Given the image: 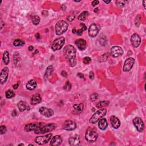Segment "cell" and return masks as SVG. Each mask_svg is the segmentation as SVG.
<instances>
[{"mask_svg":"<svg viewBox=\"0 0 146 146\" xmlns=\"http://www.w3.org/2000/svg\"><path fill=\"white\" fill-rule=\"evenodd\" d=\"M2 23H3V22H2V21H1V25H2ZM2 28H3V26H2V25H1V29H2Z\"/></svg>","mask_w":146,"mask_h":146,"instance_id":"cell-53","label":"cell"},{"mask_svg":"<svg viewBox=\"0 0 146 146\" xmlns=\"http://www.w3.org/2000/svg\"><path fill=\"white\" fill-rule=\"evenodd\" d=\"M103 1L106 3H109L110 2H111V1Z\"/></svg>","mask_w":146,"mask_h":146,"instance_id":"cell-52","label":"cell"},{"mask_svg":"<svg viewBox=\"0 0 146 146\" xmlns=\"http://www.w3.org/2000/svg\"><path fill=\"white\" fill-rule=\"evenodd\" d=\"M13 62L15 66H17L18 65V63L20 62V57L19 53L17 52H15L13 54Z\"/></svg>","mask_w":146,"mask_h":146,"instance_id":"cell-27","label":"cell"},{"mask_svg":"<svg viewBox=\"0 0 146 146\" xmlns=\"http://www.w3.org/2000/svg\"><path fill=\"white\" fill-rule=\"evenodd\" d=\"M99 3V1H97V0H95V1H93L92 2L91 4H92V6H96V5H98Z\"/></svg>","mask_w":146,"mask_h":146,"instance_id":"cell-42","label":"cell"},{"mask_svg":"<svg viewBox=\"0 0 146 146\" xmlns=\"http://www.w3.org/2000/svg\"><path fill=\"white\" fill-rule=\"evenodd\" d=\"M89 78L90 79H93L94 78V74L93 72H91L90 73V74H89Z\"/></svg>","mask_w":146,"mask_h":146,"instance_id":"cell-44","label":"cell"},{"mask_svg":"<svg viewBox=\"0 0 146 146\" xmlns=\"http://www.w3.org/2000/svg\"><path fill=\"white\" fill-rule=\"evenodd\" d=\"M61 75H62L63 76H64V77H67V73L66 72H65V71L63 70L62 72H61Z\"/></svg>","mask_w":146,"mask_h":146,"instance_id":"cell-46","label":"cell"},{"mask_svg":"<svg viewBox=\"0 0 146 146\" xmlns=\"http://www.w3.org/2000/svg\"><path fill=\"white\" fill-rule=\"evenodd\" d=\"M18 109H19L20 111L23 112L25 111V110H30V107L27 104L26 102H24V101H20L17 104Z\"/></svg>","mask_w":146,"mask_h":146,"instance_id":"cell-21","label":"cell"},{"mask_svg":"<svg viewBox=\"0 0 146 146\" xmlns=\"http://www.w3.org/2000/svg\"><path fill=\"white\" fill-rule=\"evenodd\" d=\"M39 111H40V114L41 115L44 116L45 117H51L54 115V111L50 108L45 107H41L39 109Z\"/></svg>","mask_w":146,"mask_h":146,"instance_id":"cell-14","label":"cell"},{"mask_svg":"<svg viewBox=\"0 0 146 146\" xmlns=\"http://www.w3.org/2000/svg\"><path fill=\"white\" fill-rule=\"evenodd\" d=\"M146 1H144L143 2V6H144V8L145 9H146V5H145V3H146Z\"/></svg>","mask_w":146,"mask_h":146,"instance_id":"cell-51","label":"cell"},{"mask_svg":"<svg viewBox=\"0 0 146 146\" xmlns=\"http://www.w3.org/2000/svg\"><path fill=\"white\" fill-rule=\"evenodd\" d=\"M69 24L64 21H60L55 25V33L57 35H62L67 30Z\"/></svg>","mask_w":146,"mask_h":146,"instance_id":"cell-4","label":"cell"},{"mask_svg":"<svg viewBox=\"0 0 146 146\" xmlns=\"http://www.w3.org/2000/svg\"><path fill=\"white\" fill-rule=\"evenodd\" d=\"M71 88H72V85H71L70 82L69 81V80H67V81L66 82V83H65V85L64 86H63V89L65 90H67V91H69L70 90Z\"/></svg>","mask_w":146,"mask_h":146,"instance_id":"cell-36","label":"cell"},{"mask_svg":"<svg viewBox=\"0 0 146 146\" xmlns=\"http://www.w3.org/2000/svg\"><path fill=\"white\" fill-rule=\"evenodd\" d=\"M76 128V124L73 121H66L65 122L63 126V129L66 131H73Z\"/></svg>","mask_w":146,"mask_h":146,"instance_id":"cell-13","label":"cell"},{"mask_svg":"<svg viewBox=\"0 0 146 146\" xmlns=\"http://www.w3.org/2000/svg\"><path fill=\"white\" fill-rule=\"evenodd\" d=\"M108 126V123L107 119L106 118H101L99 121H98V127L100 130H104L107 128Z\"/></svg>","mask_w":146,"mask_h":146,"instance_id":"cell-23","label":"cell"},{"mask_svg":"<svg viewBox=\"0 0 146 146\" xmlns=\"http://www.w3.org/2000/svg\"><path fill=\"white\" fill-rule=\"evenodd\" d=\"M140 16H137V17H136V19H135V24L136 23V22H138L137 24H139V25H138L139 26V25H140ZM137 24H136V25H137Z\"/></svg>","mask_w":146,"mask_h":146,"instance_id":"cell-43","label":"cell"},{"mask_svg":"<svg viewBox=\"0 0 146 146\" xmlns=\"http://www.w3.org/2000/svg\"><path fill=\"white\" fill-rule=\"evenodd\" d=\"M19 85H20V83H18L16 84V85H14L13 86L14 89H17V88L18 87V86H19Z\"/></svg>","mask_w":146,"mask_h":146,"instance_id":"cell-47","label":"cell"},{"mask_svg":"<svg viewBox=\"0 0 146 146\" xmlns=\"http://www.w3.org/2000/svg\"><path fill=\"white\" fill-rule=\"evenodd\" d=\"M63 139L61 136L59 135H55L51 138L50 140V145L52 146H59L61 145L62 143Z\"/></svg>","mask_w":146,"mask_h":146,"instance_id":"cell-17","label":"cell"},{"mask_svg":"<svg viewBox=\"0 0 146 146\" xmlns=\"http://www.w3.org/2000/svg\"><path fill=\"white\" fill-rule=\"evenodd\" d=\"M3 62L5 63V65H7L10 62V57H9V53L7 51H5L3 54L2 57Z\"/></svg>","mask_w":146,"mask_h":146,"instance_id":"cell-26","label":"cell"},{"mask_svg":"<svg viewBox=\"0 0 146 146\" xmlns=\"http://www.w3.org/2000/svg\"><path fill=\"white\" fill-rule=\"evenodd\" d=\"M126 1H117V5L119 7H123L126 5Z\"/></svg>","mask_w":146,"mask_h":146,"instance_id":"cell-40","label":"cell"},{"mask_svg":"<svg viewBox=\"0 0 146 146\" xmlns=\"http://www.w3.org/2000/svg\"><path fill=\"white\" fill-rule=\"evenodd\" d=\"M42 100V98L40 94H35L33 95L31 98V104L33 105H36V104L40 103Z\"/></svg>","mask_w":146,"mask_h":146,"instance_id":"cell-22","label":"cell"},{"mask_svg":"<svg viewBox=\"0 0 146 146\" xmlns=\"http://www.w3.org/2000/svg\"><path fill=\"white\" fill-rule=\"evenodd\" d=\"M37 84L36 81L34 79H31L26 83V89L29 90H34L37 87Z\"/></svg>","mask_w":146,"mask_h":146,"instance_id":"cell-24","label":"cell"},{"mask_svg":"<svg viewBox=\"0 0 146 146\" xmlns=\"http://www.w3.org/2000/svg\"><path fill=\"white\" fill-rule=\"evenodd\" d=\"M106 113L107 110L106 108H100V110L95 112L94 114L91 117L90 119V123H91V124H95L101 118H103L106 115Z\"/></svg>","mask_w":146,"mask_h":146,"instance_id":"cell-3","label":"cell"},{"mask_svg":"<svg viewBox=\"0 0 146 146\" xmlns=\"http://www.w3.org/2000/svg\"><path fill=\"white\" fill-rule=\"evenodd\" d=\"M98 98V94L97 93H94L92 95H90V100L92 102L97 100Z\"/></svg>","mask_w":146,"mask_h":146,"instance_id":"cell-37","label":"cell"},{"mask_svg":"<svg viewBox=\"0 0 146 146\" xmlns=\"http://www.w3.org/2000/svg\"><path fill=\"white\" fill-rule=\"evenodd\" d=\"M110 123L111 126L115 129H118L121 126V121L115 116H111L110 118Z\"/></svg>","mask_w":146,"mask_h":146,"instance_id":"cell-20","label":"cell"},{"mask_svg":"<svg viewBox=\"0 0 146 146\" xmlns=\"http://www.w3.org/2000/svg\"><path fill=\"white\" fill-rule=\"evenodd\" d=\"M131 42L132 46L135 48H138L141 43V38L138 34H132L131 38Z\"/></svg>","mask_w":146,"mask_h":146,"instance_id":"cell-15","label":"cell"},{"mask_svg":"<svg viewBox=\"0 0 146 146\" xmlns=\"http://www.w3.org/2000/svg\"><path fill=\"white\" fill-rule=\"evenodd\" d=\"M76 51L75 48L72 45H68L64 49V55L68 60L69 65L71 67H74L76 65Z\"/></svg>","mask_w":146,"mask_h":146,"instance_id":"cell-1","label":"cell"},{"mask_svg":"<svg viewBox=\"0 0 146 146\" xmlns=\"http://www.w3.org/2000/svg\"><path fill=\"white\" fill-rule=\"evenodd\" d=\"M69 143L70 146H77L80 145V140L79 136L74 135L71 136L69 139Z\"/></svg>","mask_w":146,"mask_h":146,"instance_id":"cell-18","label":"cell"},{"mask_svg":"<svg viewBox=\"0 0 146 146\" xmlns=\"http://www.w3.org/2000/svg\"><path fill=\"white\" fill-rule=\"evenodd\" d=\"M52 136H53L52 134H49L45 136H38L35 139V142L39 145H45V144L48 143L51 140Z\"/></svg>","mask_w":146,"mask_h":146,"instance_id":"cell-7","label":"cell"},{"mask_svg":"<svg viewBox=\"0 0 146 146\" xmlns=\"http://www.w3.org/2000/svg\"><path fill=\"white\" fill-rule=\"evenodd\" d=\"M31 21H32L34 25H38L40 22V18L38 16H34L31 17Z\"/></svg>","mask_w":146,"mask_h":146,"instance_id":"cell-34","label":"cell"},{"mask_svg":"<svg viewBox=\"0 0 146 146\" xmlns=\"http://www.w3.org/2000/svg\"><path fill=\"white\" fill-rule=\"evenodd\" d=\"M18 146H24V144H20V145H18Z\"/></svg>","mask_w":146,"mask_h":146,"instance_id":"cell-54","label":"cell"},{"mask_svg":"<svg viewBox=\"0 0 146 146\" xmlns=\"http://www.w3.org/2000/svg\"><path fill=\"white\" fill-rule=\"evenodd\" d=\"M99 27L98 25H97V24H91V25L90 26V27L89 28V31H88L89 36L90 37H92V38L96 37L99 33Z\"/></svg>","mask_w":146,"mask_h":146,"instance_id":"cell-12","label":"cell"},{"mask_svg":"<svg viewBox=\"0 0 146 146\" xmlns=\"http://www.w3.org/2000/svg\"><path fill=\"white\" fill-rule=\"evenodd\" d=\"M9 75V69L7 67H4L1 70L0 74V79H1V84L3 85L6 83Z\"/></svg>","mask_w":146,"mask_h":146,"instance_id":"cell-16","label":"cell"},{"mask_svg":"<svg viewBox=\"0 0 146 146\" xmlns=\"http://www.w3.org/2000/svg\"><path fill=\"white\" fill-rule=\"evenodd\" d=\"M88 16H89V12L87 11H84V12H82L81 13L79 14V16L78 17V19L80 21H85L87 18Z\"/></svg>","mask_w":146,"mask_h":146,"instance_id":"cell-29","label":"cell"},{"mask_svg":"<svg viewBox=\"0 0 146 146\" xmlns=\"http://www.w3.org/2000/svg\"><path fill=\"white\" fill-rule=\"evenodd\" d=\"M56 127L57 126H56L55 123H50V124L44 125L42 127H40V128L34 131V132L35 134H45V133L52 131L56 128Z\"/></svg>","mask_w":146,"mask_h":146,"instance_id":"cell-5","label":"cell"},{"mask_svg":"<svg viewBox=\"0 0 146 146\" xmlns=\"http://www.w3.org/2000/svg\"><path fill=\"white\" fill-rule=\"evenodd\" d=\"M135 59L133 58H128L125 61L124 66L123 67V71L124 72H128L131 70L135 63Z\"/></svg>","mask_w":146,"mask_h":146,"instance_id":"cell-11","label":"cell"},{"mask_svg":"<svg viewBox=\"0 0 146 146\" xmlns=\"http://www.w3.org/2000/svg\"><path fill=\"white\" fill-rule=\"evenodd\" d=\"M98 8H95L94 10V12L95 13L98 12Z\"/></svg>","mask_w":146,"mask_h":146,"instance_id":"cell-50","label":"cell"},{"mask_svg":"<svg viewBox=\"0 0 146 146\" xmlns=\"http://www.w3.org/2000/svg\"><path fill=\"white\" fill-rule=\"evenodd\" d=\"M28 49H29V51H33V50H34V47L33 46H29V48H28Z\"/></svg>","mask_w":146,"mask_h":146,"instance_id":"cell-48","label":"cell"},{"mask_svg":"<svg viewBox=\"0 0 146 146\" xmlns=\"http://www.w3.org/2000/svg\"><path fill=\"white\" fill-rule=\"evenodd\" d=\"M80 25L82 26L81 29L78 30H76V33L78 35H81L82 34V33H83V31L86 30V29H87L86 26V25L84 24L81 23L80 24Z\"/></svg>","mask_w":146,"mask_h":146,"instance_id":"cell-33","label":"cell"},{"mask_svg":"<svg viewBox=\"0 0 146 146\" xmlns=\"http://www.w3.org/2000/svg\"><path fill=\"white\" fill-rule=\"evenodd\" d=\"M15 93L13 91L11 90H8L6 91L5 93V96H6V98L7 99H11L13 97H15Z\"/></svg>","mask_w":146,"mask_h":146,"instance_id":"cell-31","label":"cell"},{"mask_svg":"<svg viewBox=\"0 0 146 146\" xmlns=\"http://www.w3.org/2000/svg\"><path fill=\"white\" fill-rule=\"evenodd\" d=\"M54 72V68L52 66H49L47 67L45 73L44 78L45 79H48L50 76H51V75L53 74Z\"/></svg>","mask_w":146,"mask_h":146,"instance_id":"cell-25","label":"cell"},{"mask_svg":"<svg viewBox=\"0 0 146 146\" xmlns=\"http://www.w3.org/2000/svg\"><path fill=\"white\" fill-rule=\"evenodd\" d=\"M45 125V123H29L26 125L25 126V131L26 132H30V131H34L37 129H38L40 127H42L43 126Z\"/></svg>","mask_w":146,"mask_h":146,"instance_id":"cell-8","label":"cell"},{"mask_svg":"<svg viewBox=\"0 0 146 146\" xmlns=\"http://www.w3.org/2000/svg\"><path fill=\"white\" fill-rule=\"evenodd\" d=\"M14 46L17 47V46H23L25 45V42H24V41L21 40H20V39H17V40H16L13 42Z\"/></svg>","mask_w":146,"mask_h":146,"instance_id":"cell-32","label":"cell"},{"mask_svg":"<svg viewBox=\"0 0 146 146\" xmlns=\"http://www.w3.org/2000/svg\"><path fill=\"white\" fill-rule=\"evenodd\" d=\"M73 107H74V110H75L76 113H80L83 111V104H75L74 106H73Z\"/></svg>","mask_w":146,"mask_h":146,"instance_id":"cell-28","label":"cell"},{"mask_svg":"<svg viewBox=\"0 0 146 146\" xmlns=\"http://www.w3.org/2000/svg\"><path fill=\"white\" fill-rule=\"evenodd\" d=\"M99 44L103 46H105L107 44V40L106 36H102L100 37L99 40Z\"/></svg>","mask_w":146,"mask_h":146,"instance_id":"cell-35","label":"cell"},{"mask_svg":"<svg viewBox=\"0 0 146 146\" xmlns=\"http://www.w3.org/2000/svg\"><path fill=\"white\" fill-rule=\"evenodd\" d=\"M35 36H36V38L37 39H40V34H39L38 33L37 34L35 35Z\"/></svg>","mask_w":146,"mask_h":146,"instance_id":"cell-49","label":"cell"},{"mask_svg":"<svg viewBox=\"0 0 146 146\" xmlns=\"http://www.w3.org/2000/svg\"><path fill=\"white\" fill-rule=\"evenodd\" d=\"M75 45L81 51H84L87 48V44L85 40L83 39H78L75 41Z\"/></svg>","mask_w":146,"mask_h":146,"instance_id":"cell-19","label":"cell"},{"mask_svg":"<svg viewBox=\"0 0 146 146\" xmlns=\"http://www.w3.org/2000/svg\"><path fill=\"white\" fill-rule=\"evenodd\" d=\"M65 41V39L63 37L56 39L54 41L53 44H52L51 49L53 51H58V50H61L63 46L64 45Z\"/></svg>","mask_w":146,"mask_h":146,"instance_id":"cell-6","label":"cell"},{"mask_svg":"<svg viewBox=\"0 0 146 146\" xmlns=\"http://www.w3.org/2000/svg\"><path fill=\"white\" fill-rule=\"evenodd\" d=\"M110 53L113 57L117 58L122 55L124 53V51H123L122 48L120 46H114L111 48V50H110Z\"/></svg>","mask_w":146,"mask_h":146,"instance_id":"cell-10","label":"cell"},{"mask_svg":"<svg viewBox=\"0 0 146 146\" xmlns=\"http://www.w3.org/2000/svg\"><path fill=\"white\" fill-rule=\"evenodd\" d=\"M77 76L79 78H81V79H84V78H85V76H84V75L83 74H82V73H78Z\"/></svg>","mask_w":146,"mask_h":146,"instance_id":"cell-45","label":"cell"},{"mask_svg":"<svg viewBox=\"0 0 146 146\" xmlns=\"http://www.w3.org/2000/svg\"><path fill=\"white\" fill-rule=\"evenodd\" d=\"M98 138V134L97 130L93 127H89L86 132L85 138L89 142H94Z\"/></svg>","mask_w":146,"mask_h":146,"instance_id":"cell-2","label":"cell"},{"mask_svg":"<svg viewBox=\"0 0 146 146\" xmlns=\"http://www.w3.org/2000/svg\"><path fill=\"white\" fill-rule=\"evenodd\" d=\"M133 123L135 127H136V130L140 132H142L145 129V124L140 118L136 117L133 119Z\"/></svg>","mask_w":146,"mask_h":146,"instance_id":"cell-9","label":"cell"},{"mask_svg":"<svg viewBox=\"0 0 146 146\" xmlns=\"http://www.w3.org/2000/svg\"><path fill=\"white\" fill-rule=\"evenodd\" d=\"M7 131V129L6 126H0V133H1V135L5 134V133Z\"/></svg>","mask_w":146,"mask_h":146,"instance_id":"cell-39","label":"cell"},{"mask_svg":"<svg viewBox=\"0 0 146 146\" xmlns=\"http://www.w3.org/2000/svg\"><path fill=\"white\" fill-rule=\"evenodd\" d=\"M74 18H75V16H73V15H72V16H69L67 17V19L69 21H73L74 20Z\"/></svg>","mask_w":146,"mask_h":146,"instance_id":"cell-41","label":"cell"},{"mask_svg":"<svg viewBox=\"0 0 146 146\" xmlns=\"http://www.w3.org/2000/svg\"><path fill=\"white\" fill-rule=\"evenodd\" d=\"M110 104V102L108 101H106V100H103L102 101V102H99L98 104H97V107L98 108H104V107L107 106L108 104Z\"/></svg>","mask_w":146,"mask_h":146,"instance_id":"cell-30","label":"cell"},{"mask_svg":"<svg viewBox=\"0 0 146 146\" xmlns=\"http://www.w3.org/2000/svg\"><path fill=\"white\" fill-rule=\"evenodd\" d=\"M91 62V58H90L89 57H85V58H83V62L84 64L88 65Z\"/></svg>","mask_w":146,"mask_h":146,"instance_id":"cell-38","label":"cell"}]
</instances>
